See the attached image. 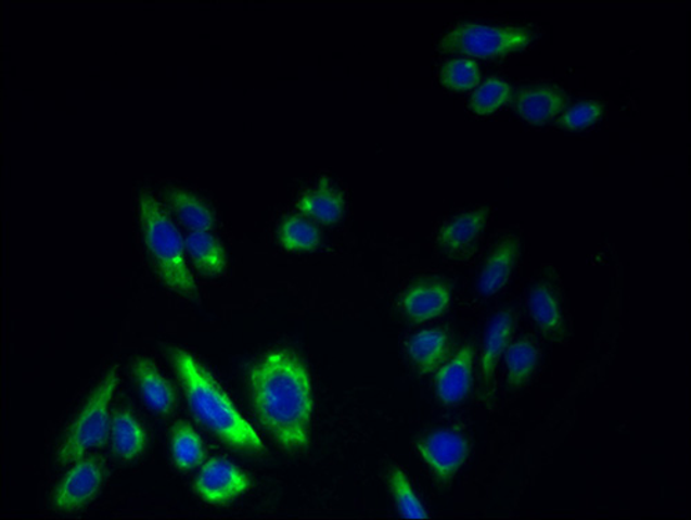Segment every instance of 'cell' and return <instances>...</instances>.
I'll list each match as a JSON object with an SVG mask.
<instances>
[{
    "mask_svg": "<svg viewBox=\"0 0 691 520\" xmlns=\"http://www.w3.org/2000/svg\"><path fill=\"white\" fill-rule=\"evenodd\" d=\"M249 392L257 418L286 451L309 443L312 388L309 370L294 353L272 351L249 371Z\"/></svg>",
    "mask_w": 691,
    "mask_h": 520,
    "instance_id": "6da1fadb",
    "label": "cell"
},
{
    "mask_svg": "<svg viewBox=\"0 0 691 520\" xmlns=\"http://www.w3.org/2000/svg\"><path fill=\"white\" fill-rule=\"evenodd\" d=\"M171 362L191 411L200 423L235 451L265 452V444L255 429L241 416L225 389L204 366L181 350L174 352Z\"/></svg>",
    "mask_w": 691,
    "mask_h": 520,
    "instance_id": "7a4b0ae2",
    "label": "cell"
},
{
    "mask_svg": "<svg viewBox=\"0 0 691 520\" xmlns=\"http://www.w3.org/2000/svg\"><path fill=\"white\" fill-rule=\"evenodd\" d=\"M138 206L141 234L161 281L175 294L195 300L199 290L185 265L178 227L151 191H140Z\"/></svg>",
    "mask_w": 691,
    "mask_h": 520,
    "instance_id": "3957f363",
    "label": "cell"
},
{
    "mask_svg": "<svg viewBox=\"0 0 691 520\" xmlns=\"http://www.w3.org/2000/svg\"><path fill=\"white\" fill-rule=\"evenodd\" d=\"M118 386L117 367L105 373L82 410L65 433L55 459L65 467L78 462L93 448L103 446L111 432L110 403Z\"/></svg>",
    "mask_w": 691,
    "mask_h": 520,
    "instance_id": "277c9868",
    "label": "cell"
},
{
    "mask_svg": "<svg viewBox=\"0 0 691 520\" xmlns=\"http://www.w3.org/2000/svg\"><path fill=\"white\" fill-rule=\"evenodd\" d=\"M537 39L528 27L512 25L458 24L444 35L438 45L443 52L472 55V58H497L521 52Z\"/></svg>",
    "mask_w": 691,
    "mask_h": 520,
    "instance_id": "5b68a950",
    "label": "cell"
},
{
    "mask_svg": "<svg viewBox=\"0 0 691 520\" xmlns=\"http://www.w3.org/2000/svg\"><path fill=\"white\" fill-rule=\"evenodd\" d=\"M417 451L437 482L447 484L465 464L469 443L462 433L453 429H440L418 439Z\"/></svg>",
    "mask_w": 691,
    "mask_h": 520,
    "instance_id": "8992f818",
    "label": "cell"
},
{
    "mask_svg": "<svg viewBox=\"0 0 691 520\" xmlns=\"http://www.w3.org/2000/svg\"><path fill=\"white\" fill-rule=\"evenodd\" d=\"M194 489L205 503L225 505L248 492L251 479L233 462L225 458H212L201 469Z\"/></svg>",
    "mask_w": 691,
    "mask_h": 520,
    "instance_id": "52a82bcc",
    "label": "cell"
},
{
    "mask_svg": "<svg viewBox=\"0 0 691 520\" xmlns=\"http://www.w3.org/2000/svg\"><path fill=\"white\" fill-rule=\"evenodd\" d=\"M102 464L95 458L79 459L55 487L52 503L59 511L73 512L98 496L103 486Z\"/></svg>",
    "mask_w": 691,
    "mask_h": 520,
    "instance_id": "ba28073f",
    "label": "cell"
},
{
    "mask_svg": "<svg viewBox=\"0 0 691 520\" xmlns=\"http://www.w3.org/2000/svg\"><path fill=\"white\" fill-rule=\"evenodd\" d=\"M487 220V208L463 212L457 218L447 221L438 231V249L451 257L468 255L481 239L484 229H486Z\"/></svg>",
    "mask_w": 691,
    "mask_h": 520,
    "instance_id": "9c48e42d",
    "label": "cell"
},
{
    "mask_svg": "<svg viewBox=\"0 0 691 520\" xmlns=\"http://www.w3.org/2000/svg\"><path fill=\"white\" fill-rule=\"evenodd\" d=\"M451 301V290L446 282L422 280L408 288L401 297L405 315L413 322H423L442 316Z\"/></svg>",
    "mask_w": 691,
    "mask_h": 520,
    "instance_id": "30bf717a",
    "label": "cell"
},
{
    "mask_svg": "<svg viewBox=\"0 0 691 520\" xmlns=\"http://www.w3.org/2000/svg\"><path fill=\"white\" fill-rule=\"evenodd\" d=\"M473 356V346L469 343L437 371L436 393L444 406L461 403L471 392Z\"/></svg>",
    "mask_w": 691,
    "mask_h": 520,
    "instance_id": "8fae6325",
    "label": "cell"
},
{
    "mask_svg": "<svg viewBox=\"0 0 691 520\" xmlns=\"http://www.w3.org/2000/svg\"><path fill=\"white\" fill-rule=\"evenodd\" d=\"M567 103L566 94L551 86L523 89L514 100V109L519 117L532 124L549 123L564 109Z\"/></svg>",
    "mask_w": 691,
    "mask_h": 520,
    "instance_id": "7c38bea8",
    "label": "cell"
},
{
    "mask_svg": "<svg viewBox=\"0 0 691 520\" xmlns=\"http://www.w3.org/2000/svg\"><path fill=\"white\" fill-rule=\"evenodd\" d=\"M519 251H521V242L517 237H507L492 250L478 280V291L483 296H492L507 284L516 265Z\"/></svg>",
    "mask_w": 691,
    "mask_h": 520,
    "instance_id": "4fadbf2b",
    "label": "cell"
},
{
    "mask_svg": "<svg viewBox=\"0 0 691 520\" xmlns=\"http://www.w3.org/2000/svg\"><path fill=\"white\" fill-rule=\"evenodd\" d=\"M133 373L141 397L154 413L169 414L175 407V392L150 358L135 362Z\"/></svg>",
    "mask_w": 691,
    "mask_h": 520,
    "instance_id": "5bb4252c",
    "label": "cell"
},
{
    "mask_svg": "<svg viewBox=\"0 0 691 520\" xmlns=\"http://www.w3.org/2000/svg\"><path fill=\"white\" fill-rule=\"evenodd\" d=\"M513 325V312L507 309L497 313L487 326L482 352V376L486 386L491 383L499 357H501L503 351L507 350L509 341H511Z\"/></svg>",
    "mask_w": 691,
    "mask_h": 520,
    "instance_id": "9a60e30c",
    "label": "cell"
},
{
    "mask_svg": "<svg viewBox=\"0 0 691 520\" xmlns=\"http://www.w3.org/2000/svg\"><path fill=\"white\" fill-rule=\"evenodd\" d=\"M407 352L418 371L433 372L443 365L450 353V337L442 330L418 332L408 342Z\"/></svg>",
    "mask_w": 691,
    "mask_h": 520,
    "instance_id": "2e32d148",
    "label": "cell"
},
{
    "mask_svg": "<svg viewBox=\"0 0 691 520\" xmlns=\"http://www.w3.org/2000/svg\"><path fill=\"white\" fill-rule=\"evenodd\" d=\"M185 250L201 276L219 277L226 271L225 246L209 231H191L185 239Z\"/></svg>",
    "mask_w": 691,
    "mask_h": 520,
    "instance_id": "e0dca14e",
    "label": "cell"
},
{
    "mask_svg": "<svg viewBox=\"0 0 691 520\" xmlns=\"http://www.w3.org/2000/svg\"><path fill=\"white\" fill-rule=\"evenodd\" d=\"M164 199L187 229L209 231L214 227V212L191 191L170 187V189L164 190Z\"/></svg>",
    "mask_w": 691,
    "mask_h": 520,
    "instance_id": "ac0fdd59",
    "label": "cell"
},
{
    "mask_svg": "<svg viewBox=\"0 0 691 520\" xmlns=\"http://www.w3.org/2000/svg\"><path fill=\"white\" fill-rule=\"evenodd\" d=\"M111 439L115 454L124 461L138 458L148 446V433L132 414L120 410L111 421Z\"/></svg>",
    "mask_w": 691,
    "mask_h": 520,
    "instance_id": "d6986e66",
    "label": "cell"
},
{
    "mask_svg": "<svg viewBox=\"0 0 691 520\" xmlns=\"http://www.w3.org/2000/svg\"><path fill=\"white\" fill-rule=\"evenodd\" d=\"M297 208L320 224L335 225L345 214V200L334 187L321 185L319 189L302 195Z\"/></svg>",
    "mask_w": 691,
    "mask_h": 520,
    "instance_id": "ffe728a7",
    "label": "cell"
},
{
    "mask_svg": "<svg viewBox=\"0 0 691 520\" xmlns=\"http://www.w3.org/2000/svg\"><path fill=\"white\" fill-rule=\"evenodd\" d=\"M529 312L533 319L545 334L559 337L562 334L563 321L556 295L551 287L537 284L529 292Z\"/></svg>",
    "mask_w": 691,
    "mask_h": 520,
    "instance_id": "44dd1931",
    "label": "cell"
},
{
    "mask_svg": "<svg viewBox=\"0 0 691 520\" xmlns=\"http://www.w3.org/2000/svg\"><path fill=\"white\" fill-rule=\"evenodd\" d=\"M171 456L176 467L190 471L205 458V448L199 433L187 422H178L171 432Z\"/></svg>",
    "mask_w": 691,
    "mask_h": 520,
    "instance_id": "7402d4cb",
    "label": "cell"
},
{
    "mask_svg": "<svg viewBox=\"0 0 691 520\" xmlns=\"http://www.w3.org/2000/svg\"><path fill=\"white\" fill-rule=\"evenodd\" d=\"M281 245L291 252H311L320 245V230L311 221L291 216L282 221L279 230Z\"/></svg>",
    "mask_w": 691,
    "mask_h": 520,
    "instance_id": "603a6c76",
    "label": "cell"
},
{
    "mask_svg": "<svg viewBox=\"0 0 691 520\" xmlns=\"http://www.w3.org/2000/svg\"><path fill=\"white\" fill-rule=\"evenodd\" d=\"M538 346L529 340L514 342L507 352L508 385L522 386L536 371Z\"/></svg>",
    "mask_w": 691,
    "mask_h": 520,
    "instance_id": "cb8c5ba5",
    "label": "cell"
},
{
    "mask_svg": "<svg viewBox=\"0 0 691 520\" xmlns=\"http://www.w3.org/2000/svg\"><path fill=\"white\" fill-rule=\"evenodd\" d=\"M388 487L395 498L398 513L408 519H425L427 517L425 508L417 497L415 492L408 481L407 474L401 468L393 467L388 471Z\"/></svg>",
    "mask_w": 691,
    "mask_h": 520,
    "instance_id": "d4e9b609",
    "label": "cell"
},
{
    "mask_svg": "<svg viewBox=\"0 0 691 520\" xmlns=\"http://www.w3.org/2000/svg\"><path fill=\"white\" fill-rule=\"evenodd\" d=\"M509 93H511V88H509L506 80L499 78L488 79L474 92L471 100V109L477 115L496 113L507 103Z\"/></svg>",
    "mask_w": 691,
    "mask_h": 520,
    "instance_id": "484cf974",
    "label": "cell"
},
{
    "mask_svg": "<svg viewBox=\"0 0 691 520\" xmlns=\"http://www.w3.org/2000/svg\"><path fill=\"white\" fill-rule=\"evenodd\" d=\"M481 80V68L472 60L453 59L443 65L440 83L451 90H469Z\"/></svg>",
    "mask_w": 691,
    "mask_h": 520,
    "instance_id": "4316f807",
    "label": "cell"
},
{
    "mask_svg": "<svg viewBox=\"0 0 691 520\" xmlns=\"http://www.w3.org/2000/svg\"><path fill=\"white\" fill-rule=\"evenodd\" d=\"M602 117V107L598 101H581L566 111L559 119V126L563 129L578 130L598 123Z\"/></svg>",
    "mask_w": 691,
    "mask_h": 520,
    "instance_id": "83f0119b",
    "label": "cell"
}]
</instances>
